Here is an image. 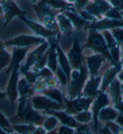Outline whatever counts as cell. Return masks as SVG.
<instances>
[{"mask_svg":"<svg viewBox=\"0 0 123 134\" xmlns=\"http://www.w3.org/2000/svg\"><path fill=\"white\" fill-rule=\"evenodd\" d=\"M122 64L121 62H120L117 65H114V67L109 69L106 71L105 74H104L100 91L105 92L107 87L114 81V80L116 78V75L122 71Z\"/></svg>","mask_w":123,"mask_h":134,"instance_id":"21","label":"cell"},{"mask_svg":"<svg viewBox=\"0 0 123 134\" xmlns=\"http://www.w3.org/2000/svg\"><path fill=\"white\" fill-rule=\"evenodd\" d=\"M46 42V41L44 38L30 36V35H22L4 42V46H17L18 47H31V46L41 45Z\"/></svg>","mask_w":123,"mask_h":134,"instance_id":"6","label":"cell"},{"mask_svg":"<svg viewBox=\"0 0 123 134\" xmlns=\"http://www.w3.org/2000/svg\"><path fill=\"white\" fill-rule=\"evenodd\" d=\"M12 128L20 134H32L36 129L34 125L31 124L14 125Z\"/></svg>","mask_w":123,"mask_h":134,"instance_id":"33","label":"cell"},{"mask_svg":"<svg viewBox=\"0 0 123 134\" xmlns=\"http://www.w3.org/2000/svg\"><path fill=\"white\" fill-rule=\"evenodd\" d=\"M33 8H34L37 16L42 22L46 17H56L57 15L45 1L35 2L33 5Z\"/></svg>","mask_w":123,"mask_h":134,"instance_id":"18","label":"cell"},{"mask_svg":"<svg viewBox=\"0 0 123 134\" xmlns=\"http://www.w3.org/2000/svg\"><path fill=\"white\" fill-rule=\"evenodd\" d=\"M47 85L46 84L44 80H37V82L35 83L34 89L35 91L38 92H42L47 89Z\"/></svg>","mask_w":123,"mask_h":134,"instance_id":"45","label":"cell"},{"mask_svg":"<svg viewBox=\"0 0 123 134\" xmlns=\"http://www.w3.org/2000/svg\"><path fill=\"white\" fill-rule=\"evenodd\" d=\"M84 48H88L93 50L98 54L103 55L105 58L110 60L113 65V59L108 49L107 43L103 37L97 31L89 29L88 37L87 43L83 46Z\"/></svg>","mask_w":123,"mask_h":134,"instance_id":"3","label":"cell"},{"mask_svg":"<svg viewBox=\"0 0 123 134\" xmlns=\"http://www.w3.org/2000/svg\"><path fill=\"white\" fill-rule=\"evenodd\" d=\"M58 120V119L54 116L47 118L43 123V128L48 132L52 131L57 125Z\"/></svg>","mask_w":123,"mask_h":134,"instance_id":"34","label":"cell"},{"mask_svg":"<svg viewBox=\"0 0 123 134\" xmlns=\"http://www.w3.org/2000/svg\"><path fill=\"white\" fill-rule=\"evenodd\" d=\"M112 8L113 7L109 3H108V2L98 0L93 2L89 1V4L85 7V10L89 12L96 18L101 19L102 14H105Z\"/></svg>","mask_w":123,"mask_h":134,"instance_id":"11","label":"cell"},{"mask_svg":"<svg viewBox=\"0 0 123 134\" xmlns=\"http://www.w3.org/2000/svg\"><path fill=\"white\" fill-rule=\"evenodd\" d=\"M33 106L36 110H54L60 111L65 110V105L54 101L47 96H37L31 98Z\"/></svg>","mask_w":123,"mask_h":134,"instance_id":"5","label":"cell"},{"mask_svg":"<svg viewBox=\"0 0 123 134\" xmlns=\"http://www.w3.org/2000/svg\"><path fill=\"white\" fill-rule=\"evenodd\" d=\"M92 116L93 115L90 112L87 111L82 112L78 114L75 115L73 117L78 122L81 123L88 122L92 118Z\"/></svg>","mask_w":123,"mask_h":134,"instance_id":"37","label":"cell"},{"mask_svg":"<svg viewBox=\"0 0 123 134\" xmlns=\"http://www.w3.org/2000/svg\"><path fill=\"white\" fill-rule=\"evenodd\" d=\"M89 1H74L75 9L76 11H80L81 8L85 7L89 4Z\"/></svg>","mask_w":123,"mask_h":134,"instance_id":"49","label":"cell"},{"mask_svg":"<svg viewBox=\"0 0 123 134\" xmlns=\"http://www.w3.org/2000/svg\"><path fill=\"white\" fill-rule=\"evenodd\" d=\"M56 50L58 55V60L59 62L60 66L67 75V77L68 79V83L70 81V77H71V66L70 65L69 61H68V58L66 57L65 54L63 51L61 50V47L58 45V42L56 43Z\"/></svg>","mask_w":123,"mask_h":134,"instance_id":"25","label":"cell"},{"mask_svg":"<svg viewBox=\"0 0 123 134\" xmlns=\"http://www.w3.org/2000/svg\"><path fill=\"white\" fill-rule=\"evenodd\" d=\"M18 93L20 98L19 100H22L30 98L34 93V87H33L32 84L28 82L25 79H22L18 82Z\"/></svg>","mask_w":123,"mask_h":134,"instance_id":"23","label":"cell"},{"mask_svg":"<svg viewBox=\"0 0 123 134\" xmlns=\"http://www.w3.org/2000/svg\"><path fill=\"white\" fill-rule=\"evenodd\" d=\"M115 108L116 110H117L118 111L121 113V114L123 115V101L118 102L117 103H115Z\"/></svg>","mask_w":123,"mask_h":134,"instance_id":"51","label":"cell"},{"mask_svg":"<svg viewBox=\"0 0 123 134\" xmlns=\"http://www.w3.org/2000/svg\"><path fill=\"white\" fill-rule=\"evenodd\" d=\"M121 91H122V95H123V83L121 84Z\"/></svg>","mask_w":123,"mask_h":134,"instance_id":"60","label":"cell"},{"mask_svg":"<svg viewBox=\"0 0 123 134\" xmlns=\"http://www.w3.org/2000/svg\"><path fill=\"white\" fill-rule=\"evenodd\" d=\"M0 127L9 133H13V130L4 116L0 113Z\"/></svg>","mask_w":123,"mask_h":134,"instance_id":"42","label":"cell"},{"mask_svg":"<svg viewBox=\"0 0 123 134\" xmlns=\"http://www.w3.org/2000/svg\"><path fill=\"white\" fill-rule=\"evenodd\" d=\"M118 113L110 107H106L100 111L99 117L102 121H109L117 119Z\"/></svg>","mask_w":123,"mask_h":134,"instance_id":"28","label":"cell"},{"mask_svg":"<svg viewBox=\"0 0 123 134\" xmlns=\"http://www.w3.org/2000/svg\"><path fill=\"white\" fill-rule=\"evenodd\" d=\"M68 59L70 66L74 70H79L83 65L82 49L77 38H74L73 45L68 54Z\"/></svg>","mask_w":123,"mask_h":134,"instance_id":"8","label":"cell"},{"mask_svg":"<svg viewBox=\"0 0 123 134\" xmlns=\"http://www.w3.org/2000/svg\"><path fill=\"white\" fill-rule=\"evenodd\" d=\"M46 117L41 116L33 106L30 98L19 100L17 114L10 120L12 123H24L26 124L41 126Z\"/></svg>","mask_w":123,"mask_h":134,"instance_id":"1","label":"cell"},{"mask_svg":"<svg viewBox=\"0 0 123 134\" xmlns=\"http://www.w3.org/2000/svg\"><path fill=\"white\" fill-rule=\"evenodd\" d=\"M20 65H16L12 71L11 77L9 80V82L7 86V94L9 99L12 102V106L13 105L14 102L17 99L18 93V79H19V69Z\"/></svg>","mask_w":123,"mask_h":134,"instance_id":"12","label":"cell"},{"mask_svg":"<svg viewBox=\"0 0 123 134\" xmlns=\"http://www.w3.org/2000/svg\"><path fill=\"white\" fill-rule=\"evenodd\" d=\"M110 90L115 104L117 103L118 102L122 101V95L121 91V84L120 81L116 77L110 83Z\"/></svg>","mask_w":123,"mask_h":134,"instance_id":"27","label":"cell"},{"mask_svg":"<svg viewBox=\"0 0 123 134\" xmlns=\"http://www.w3.org/2000/svg\"><path fill=\"white\" fill-rule=\"evenodd\" d=\"M110 3L113 5L114 8H116L123 13V1L122 0H113V1H110Z\"/></svg>","mask_w":123,"mask_h":134,"instance_id":"47","label":"cell"},{"mask_svg":"<svg viewBox=\"0 0 123 134\" xmlns=\"http://www.w3.org/2000/svg\"><path fill=\"white\" fill-rule=\"evenodd\" d=\"M43 95L52 99L54 101L64 105L63 101V95L59 90L55 88H47L42 92Z\"/></svg>","mask_w":123,"mask_h":134,"instance_id":"30","label":"cell"},{"mask_svg":"<svg viewBox=\"0 0 123 134\" xmlns=\"http://www.w3.org/2000/svg\"><path fill=\"white\" fill-rule=\"evenodd\" d=\"M21 72H22L23 74L25 75V79L28 81V83H30V84H33L37 82V77L34 72H33V71H30L28 70L21 71Z\"/></svg>","mask_w":123,"mask_h":134,"instance_id":"44","label":"cell"},{"mask_svg":"<svg viewBox=\"0 0 123 134\" xmlns=\"http://www.w3.org/2000/svg\"><path fill=\"white\" fill-rule=\"evenodd\" d=\"M51 7H53L56 9H61V12L67 10V11L74 12V9L72 7L74 6V4L70 3L69 2L65 1H59V0H50L45 1Z\"/></svg>","mask_w":123,"mask_h":134,"instance_id":"29","label":"cell"},{"mask_svg":"<svg viewBox=\"0 0 123 134\" xmlns=\"http://www.w3.org/2000/svg\"><path fill=\"white\" fill-rule=\"evenodd\" d=\"M44 80L46 84L47 87H48V88H55L58 85L57 78H56L55 77H49V78L45 79Z\"/></svg>","mask_w":123,"mask_h":134,"instance_id":"46","label":"cell"},{"mask_svg":"<svg viewBox=\"0 0 123 134\" xmlns=\"http://www.w3.org/2000/svg\"><path fill=\"white\" fill-rule=\"evenodd\" d=\"M87 66L90 73L91 78L97 77L98 71L105 58L100 54H96L87 58Z\"/></svg>","mask_w":123,"mask_h":134,"instance_id":"17","label":"cell"},{"mask_svg":"<svg viewBox=\"0 0 123 134\" xmlns=\"http://www.w3.org/2000/svg\"><path fill=\"white\" fill-rule=\"evenodd\" d=\"M118 79H119V80H120V81H122V83H123V70L120 73V74H119V75H118Z\"/></svg>","mask_w":123,"mask_h":134,"instance_id":"55","label":"cell"},{"mask_svg":"<svg viewBox=\"0 0 123 134\" xmlns=\"http://www.w3.org/2000/svg\"><path fill=\"white\" fill-rule=\"evenodd\" d=\"M55 73L56 74H57L58 81H59V82L61 83L62 85L66 86L67 84V83H68L67 75L60 66H58Z\"/></svg>","mask_w":123,"mask_h":134,"instance_id":"41","label":"cell"},{"mask_svg":"<svg viewBox=\"0 0 123 134\" xmlns=\"http://www.w3.org/2000/svg\"><path fill=\"white\" fill-rule=\"evenodd\" d=\"M115 28H123V20H118L105 18L96 22L91 23L88 27V29L94 30L108 31V29Z\"/></svg>","mask_w":123,"mask_h":134,"instance_id":"14","label":"cell"},{"mask_svg":"<svg viewBox=\"0 0 123 134\" xmlns=\"http://www.w3.org/2000/svg\"><path fill=\"white\" fill-rule=\"evenodd\" d=\"M56 19L58 22L60 31L67 36L70 37L72 34L73 25L67 17L62 13L57 14Z\"/></svg>","mask_w":123,"mask_h":134,"instance_id":"26","label":"cell"},{"mask_svg":"<svg viewBox=\"0 0 123 134\" xmlns=\"http://www.w3.org/2000/svg\"><path fill=\"white\" fill-rule=\"evenodd\" d=\"M122 60H121V64H122V68H123V45L122 46Z\"/></svg>","mask_w":123,"mask_h":134,"instance_id":"58","label":"cell"},{"mask_svg":"<svg viewBox=\"0 0 123 134\" xmlns=\"http://www.w3.org/2000/svg\"><path fill=\"white\" fill-rule=\"evenodd\" d=\"M61 12L69 19L72 25L76 28L77 30H81L84 28L85 29H88L89 25L91 24V22L84 20L77 12L75 13L74 12L67 11V10Z\"/></svg>","mask_w":123,"mask_h":134,"instance_id":"22","label":"cell"},{"mask_svg":"<svg viewBox=\"0 0 123 134\" xmlns=\"http://www.w3.org/2000/svg\"><path fill=\"white\" fill-rule=\"evenodd\" d=\"M11 59L10 54L4 48V43L0 41V71L8 65H10Z\"/></svg>","mask_w":123,"mask_h":134,"instance_id":"31","label":"cell"},{"mask_svg":"<svg viewBox=\"0 0 123 134\" xmlns=\"http://www.w3.org/2000/svg\"><path fill=\"white\" fill-rule=\"evenodd\" d=\"M104 36L106 38L107 46L113 59V65H116L120 63V44L108 31H104Z\"/></svg>","mask_w":123,"mask_h":134,"instance_id":"16","label":"cell"},{"mask_svg":"<svg viewBox=\"0 0 123 134\" xmlns=\"http://www.w3.org/2000/svg\"><path fill=\"white\" fill-rule=\"evenodd\" d=\"M49 49L47 50L46 52L43 54L42 57L38 60V62L34 65V71L40 70L41 69L44 68L46 65H47V58H48V54L49 53Z\"/></svg>","mask_w":123,"mask_h":134,"instance_id":"38","label":"cell"},{"mask_svg":"<svg viewBox=\"0 0 123 134\" xmlns=\"http://www.w3.org/2000/svg\"><path fill=\"white\" fill-rule=\"evenodd\" d=\"M31 47H14L13 50V54L11 59V62L6 70V73L9 74V72L13 71L14 67L19 65V63L24 59L25 56L27 52Z\"/></svg>","mask_w":123,"mask_h":134,"instance_id":"20","label":"cell"},{"mask_svg":"<svg viewBox=\"0 0 123 134\" xmlns=\"http://www.w3.org/2000/svg\"><path fill=\"white\" fill-rule=\"evenodd\" d=\"M91 98H81L73 100H68L63 96V101L65 105V112L70 115H77L79 113L87 111L93 102Z\"/></svg>","mask_w":123,"mask_h":134,"instance_id":"4","label":"cell"},{"mask_svg":"<svg viewBox=\"0 0 123 134\" xmlns=\"http://www.w3.org/2000/svg\"><path fill=\"white\" fill-rule=\"evenodd\" d=\"M0 134H8L6 132H5L4 131H3L1 128H0Z\"/></svg>","mask_w":123,"mask_h":134,"instance_id":"59","label":"cell"},{"mask_svg":"<svg viewBox=\"0 0 123 134\" xmlns=\"http://www.w3.org/2000/svg\"><path fill=\"white\" fill-rule=\"evenodd\" d=\"M105 126L108 127L113 134H123L122 127L111 121H106Z\"/></svg>","mask_w":123,"mask_h":134,"instance_id":"40","label":"cell"},{"mask_svg":"<svg viewBox=\"0 0 123 134\" xmlns=\"http://www.w3.org/2000/svg\"><path fill=\"white\" fill-rule=\"evenodd\" d=\"M88 76V70L85 64L79 70H74L71 74L70 85L68 87V95L70 100H73L81 97L86 80Z\"/></svg>","mask_w":123,"mask_h":134,"instance_id":"2","label":"cell"},{"mask_svg":"<svg viewBox=\"0 0 123 134\" xmlns=\"http://www.w3.org/2000/svg\"><path fill=\"white\" fill-rule=\"evenodd\" d=\"M46 134H57V129L52 130V131L49 132Z\"/></svg>","mask_w":123,"mask_h":134,"instance_id":"56","label":"cell"},{"mask_svg":"<svg viewBox=\"0 0 123 134\" xmlns=\"http://www.w3.org/2000/svg\"><path fill=\"white\" fill-rule=\"evenodd\" d=\"M6 95V93H2V92H0V98H5Z\"/></svg>","mask_w":123,"mask_h":134,"instance_id":"57","label":"cell"},{"mask_svg":"<svg viewBox=\"0 0 123 134\" xmlns=\"http://www.w3.org/2000/svg\"><path fill=\"white\" fill-rule=\"evenodd\" d=\"M106 18L111 19L121 20H123L122 13L115 8H112L105 13Z\"/></svg>","mask_w":123,"mask_h":134,"instance_id":"35","label":"cell"},{"mask_svg":"<svg viewBox=\"0 0 123 134\" xmlns=\"http://www.w3.org/2000/svg\"><path fill=\"white\" fill-rule=\"evenodd\" d=\"M99 133L100 134H113L111 131L106 126H105L103 128H102L100 131Z\"/></svg>","mask_w":123,"mask_h":134,"instance_id":"53","label":"cell"},{"mask_svg":"<svg viewBox=\"0 0 123 134\" xmlns=\"http://www.w3.org/2000/svg\"><path fill=\"white\" fill-rule=\"evenodd\" d=\"M43 23L44 24L45 27L50 31L54 32L61 33L60 31L59 25L55 17L47 16L43 19Z\"/></svg>","mask_w":123,"mask_h":134,"instance_id":"32","label":"cell"},{"mask_svg":"<svg viewBox=\"0 0 123 134\" xmlns=\"http://www.w3.org/2000/svg\"><path fill=\"white\" fill-rule=\"evenodd\" d=\"M19 18L21 19L23 22L25 23V24L30 27V28L36 34V35H40L45 38H47L48 40L52 38H55L57 40L60 39V34L61 33H58L54 32V31H50L47 29L46 28H45L44 26L42 25L37 24L36 22H33L30 20L27 19L24 16H20Z\"/></svg>","mask_w":123,"mask_h":134,"instance_id":"7","label":"cell"},{"mask_svg":"<svg viewBox=\"0 0 123 134\" xmlns=\"http://www.w3.org/2000/svg\"><path fill=\"white\" fill-rule=\"evenodd\" d=\"M109 104L108 96L105 92L100 91L98 93L97 96L95 97V100L93 105V121L94 124L95 129L97 130L98 126V117L99 113L102 109L106 107V106Z\"/></svg>","mask_w":123,"mask_h":134,"instance_id":"13","label":"cell"},{"mask_svg":"<svg viewBox=\"0 0 123 134\" xmlns=\"http://www.w3.org/2000/svg\"><path fill=\"white\" fill-rule=\"evenodd\" d=\"M74 131L70 127L66 126H62L59 129L58 134H74Z\"/></svg>","mask_w":123,"mask_h":134,"instance_id":"48","label":"cell"},{"mask_svg":"<svg viewBox=\"0 0 123 134\" xmlns=\"http://www.w3.org/2000/svg\"><path fill=\"white\" fill-rule=\"evenodd\" d=\"M100 80V77H97L96 78H91L89 80L87 81L82 93L84 98L94 99L96 97L99 92L98 91V88Z\"/></svg>","mask_w":123,"mask_h":134,"instance_id":"19","label":"cell"},{"mask_svg":"<svg viewBox=\"0 0 123 134\" xmlns=\"http://www.w3.org/2000/svg\"><path fill=\"white\" fill-rule=\"evenodd\" d=\"M49 43L50 44L49 53L47 58V66L53 72H56L57 69V61H58V55L56 50V43L58 40L55 38H52L49 40Z\"/></svg>","mask_w":123,"mask_h":134,"instance_id":"24","label":"cell"},{"mask_svg":"<svg viewBox=\"0 0 123 134\" xmlns=\"http://www.w3.org/2000/svg\"><path fill=\"white\" fill-rule=\"evenodd\" d=\"M112 35L120 46L123 45V28L112 29Z\"/></svg>","mask_w":123,"mask_h":134,"instance_id":"39","label":"cell"},{"mask_svg":"<svg viewBox=\"0 0 123 134\" xmlns=\"http://www.w3.org/2000/svg\"><path fill=\"white\" fill-rule=\"evenodd\" d=\"M116 122L121 127H123V115L120 114L118 116L117 119H116Z\"/></svg>","mask_w":123,"mask_h":134,"instance_id":"54","label":"cell"},{"mask_svg":"<svg viewBox=\"0 0 123 134\" xmlns=\"http://www.w3.org/2000/svg\"><path fill=\"white\" fill-rule=\"evenodd\" d=\"M49 47V43L46 42L29 54L27 57L25 65L24 66H20L19 67L20 72L24 71H28L30 70V67L38 62V60L42 57L43 54L46 52Z\"/></svg>","mask_w":123,"mask_h":134,"instance_id":"9","label":"cell"},{"mask_svg":"<svg viewBox=\"0 0 123 134\" xmlns=\"http://www.w3.org/2000/svg\"><path fill=\"white\" fill-rule=\"evenodd\" d=\"M34 72L37 75V80H45L49 77H54L52 71L49 68L46 67L40 70L34 71Z\"/></svg>","mask_w":123,"mask_h":134,"instance_id":"36","label":"cell"},{"mask_svg":"<svg viewBox=\"0 0 123 134\" xmlns=\"http://www.w3.org/2000/svg\"><path fill=\"white\" fill-rule=\"evenodd\" d=\"M78 13L80 15L84 20L88 21L91 23H94L97 22V18L95 16L92 15L86 10H80L78 12Z\"/></svg>","mask_w":123,"mask_h":134,"instance_id":"43","label":"cell"},{"mask_svg":"<svg viewBox=\"0 0 123 134\" xmlns=\"http://www.w3.org/2000/svg\"><path fill=\"white\" fill-rule=\"evenodd\" d=\"M74 134H77V133H74Z\"/></svg>","mask_w":123,"mask_h":134,"instance_id":"61","label":"cell"},{"mask_svg":"<svg viewBox=\"0 0 123 134\" xmlns=\"http://www.w3.org/2000/svg\"><path fill=\"white\" fill-rule=\"evenodd\" d=\"M45 113L47 114L52 115L53 116L55 117L58 120L61 121V123L64 126L72 127H76L79 128L84 126V125L81 124L75 120L73 117L70 115L67 114L66 112L60 111H54V110H46Z\"/></svg>","mask_w":123,"mask_h":134,"instance_id":"15","label":"cell"},{"mask_svg":"<svg viewBox=\"0 0 123 134\" xmlns=\"http://www.w3.org/2000/svg\"><path fill=\"white\" fill-rule=\"evenodd\" d=\"M77 134H92L91 132L89 131L88 126L84 125V126L79 127L77 129Z\"/></svg>","mask_w":123,"mask_h":134,"instance_id":"50","label":"cell"},{"mask_svg":"<svg viewBox=\"0 0 123 134\" xmlns=\"http://www.w3.org/2000/svg\"><path fill=\"white\" fill-rule=\"evenodd\" d=\"M46 131L43 127H39L35 129L32 134H46Z\"/></svg>","mask_w":123,"mask_h":134,"instance_id":"52","label":"cell"},{"mask_svg":"<svg viewBox=\"0 0 123 134\" xmlns=\"http://www.w3.org/2000/svg\"><path fill=\"white\" fill-rule=\"evenodd\" d=\"M2 4V8L5 13V15L4 18L5 19V22L4 24V26H6L11 21L14 17L24 16L26 13L25 11H22L19 8V7L16 5L14 1H1Z\"/></svg>","mask_w":123,"mask_h":134,"instance_id":"10","label":"cell"}]
</instances>
